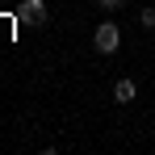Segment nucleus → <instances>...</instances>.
<instances>
[{"mask_svg": "<svg viewBox=\"0 0 155 155\" xmlns=\"http://www.w3.org/2000/svg\"><path fill=\"white\" fill-rule=\"evenodd\" d=\"M92 46L101 54H113L117 46H122V29H117V21H101V25L92 29Z\"/></svg>", "mask_w": 155, "mask_h": 155, "instance_id": "obj_1", "label": "nucleus"}, {"mask_svg": "<svg viewBox=\"0 0 155 155\" xmlns=\"http://www.w3.org/2000/svg\"><path fill=\"white\" fill-rule=\"evenodd\" d=\"M17 17H21L25 25H46V0H21Z\"/></svg>", "mask_w": 155, "mask_h": 155, "instance_id": "obj_2", "label": "nucleus"}, {"mask_svg": "<svg viewBox=\"0 0 155 155\" xmlns=\"http://www.w3.org/2000/svg\"><path fill=\"white\" fill-rule=\"evenodd\" d=\"M134 97H138V84H134L130 76H122L117 84H113V101H117V105H130Z\"/></svg>", "mask_w": 155, "mask_h": 155, "instance_id": "obj_3", "label": "nucleus"}, {"mask_svg": "<svg viewBox=\"0 0 155 155\" xmlns=\"http://www.w3.org/2000/svg\"><path fill=\"white\" fill-rule=\"evenodd\" d=\"M138 25H143V29H155V0L143 8V13H138Z\"/></svg>", "mask_w": 155, "mask_h": 155, "instance_id": "obj_4", "label": "nucleus"}, {"mask_svg": "<svg viewBox=\"0 0 155 155\" xmlns=\"http://www.w3.org/2000/svg\"><path fill=\"white\" fill-rule=\"evenodd\" d=\"M97 4H101L105 13H113V8H122V4H126V0H97Z\"/></svg>", "mask_w": 155, "mask_h": 155, "instance_id": "obj_5", "label": "nucleus"}]
</instances>
